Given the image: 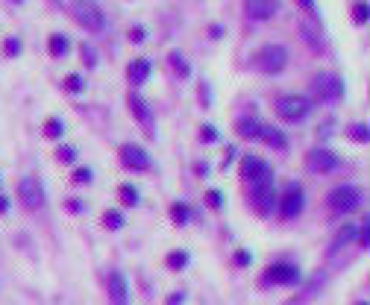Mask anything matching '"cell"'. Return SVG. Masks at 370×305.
Wrapping results in <instances>:
<instances>
[{
  "label": "cell",
  "mask_w": 370,
  "mask_h": 305,
  "mask_svg": "<svg viewBox=\"0 0 370 305\" xmlns=\"http://www.w3.org/2000/svg\"><path fill=\"white\" fill-rule=\"evenodd\" d=\"M253 65L262 74H279L282 67L288 65V50H285L282 44H264V47L256 50Z\"/></svg>",
  "instance_id": "6da1fadb"
},
{
  "label": "cell",
  "mask_w": 370,
  "mask_h": 305,
  "mask_svg": "<svg viewBox=\"0 0 370 305\" xmlns=\"http://www.w3.org/2000/svg\"><path fill=\"white\" fill-rule=\"evenodd\" d=\"M71 12H74V18L86 27L89 32H100L106 27V18H103V9H100L94 0H74L71 4Z\"/></svg>",
  "instance_id": "7a4b0ae2"
},
{
  "label": "cell",
  "mask_w": 370,
  "mask_h": 305,
  "mask_svg": "<svg viewBox=\"0 0 370 305\" xmlns=\"http://www.w3.org/2000/svg\"><path fill=\"white\" fill-rule=\"evenodd\" d=\"M300 282V267L291 264V261H274L267 264L264 276H262V285H274V287H291Z\"/></svg>",
  "instance_id": "3957f363"
},
{
  "label": "cell",
  "mask_w": 370,
  "mask_h": 305,
  "mask_svg": "<svg viewBox=\"0 0 370 305\" xmlns=\"http://www.w3.org/2000/svg\"><path fill=\"white\" fill-rule=\"evenodd\" d=\"M309 109H312V103L300 94H285V97L276 100V115L282 117V121H291V124L302 121V117L309 115Z\"/></svg>",
  "instance_id": "277c9868"
},
{
  "label": "cell",
  "mask_w": 370,
  "mask_h": 305,
  "mask_svg": "<svg viewBox=\"0 0 370 305\" xmlns=\"http://www.w3.org/2000/svg\"><path fill=\"white\" fill-rule=\"evenodd\" d=\"M326 200H329V209H332V212L350 214V212H356V209H359L362 191H359V188H352V185H341V188H335Z\"/></svg>",
  "instance_id": "5b68a950"
},
{
  "label": "cell",
  "mask_w": 370,
  "mask_h": 305,
  "mask_svg": "<svg viewBox=\"0 0 370 305\" xmlns=\"http://www.w3.org/2000/svg\"><path fill=\"white\" fill-rule=\"evenodd\" d=\"M106 297L109 305H129V282L121 270H112L106 276Z\"/></svg>",
  "instance_id": "8992f818"
},
{
  "label": "cell",
  "mask_w": 370,
  "mask_h": 305,
  "mask_svg": "<svg viewBox=\"0 0 370 305\" xmlns=\"http://www.w3.org/2000/svg\"><path fill=\"white\" fill-rule=\"evenodd\" d=\"M274 200H276V197H274L271 174L262 176V179H256V182H253V206H256V212H259V214H271Z\"/></svg>",
  "instance_id": "52a82bcc"
},
{
  "label": "cell",
  "mask_w": 370,
  "mask_h": 305,
  "mask_svg": "<svg viewBox=\"0 0 370 305\" xmlns=\"http://www.w3.org/2000/svg\"><path fill=\"white\" fill-rule=\"evenodd\" d=\"M300 212H302V188H300V185H288L285 194H282V200H279V214L285 220H294Z\"/></svg>",
  "instance_id": "ba28073f"
},
{
  "label": "cell",
  "mask_w": 370,
  "mask_h": 305,
  "mask_svg": "<svg viewBox=\"0 0 370 305\" xmlns=\"http://www.w3.org/2000/svg\"><path fill=\"white\" fill-rule=\"evenodd\" d=\"M18 194L24 200V206L27 209H42V202H44V191H42V185L36 176H24L18 182Z\"/></svg>",
  "instance_id": "9c48e42d"
},
{
  "label": "cell",
  "mask_w": 370,
  "mask_h": 305,
  "mask_svg": "<svg viewBox=\"0 0 370 305\" xmlns=\"http://www.w3.org/2000/svg\"><path fill=\"white\" fill-rule=\"evenodd\" d=\"M314 94L321 100H338L344 94V82L335 74H321L314 79Z\"/></svg>",
  "instance_id": "30bf717a"
},
{
  "label": "cell",
  "mask_w": 370,
  "mask_h": 305,
  "mask_svg": "<svg viewBox=\"0 0 370 305\" xmlns=\"http://www.w3.org/2000/svg\"><path fill=\"white\" fill-rule=\"evenodd\" d=\"M244 12L253 21H267L279 12V0H244Z\"/></svg>",
  "instance_id": "8fae6325"
},
{
  "label": "cell",
  "mask_w": 370,
  "mask_h": 305,
  "mask_svg": "<svg viewBox=\"0 0 370 305\" xmlns=\"http://www.w3.org/2000/svg\"><path fill=\"white\" fill-rule=\"evenodd\" d=\"M121 162H124V167H129V171H147V167H150V156L136 144H124L121 147Z\"/></svg>",
  "instance_id": "7c38bea8"
},
{
  "label": "cell",
  "mask_w": 370,
  "mask_h": 305,
  "mask_svg": "<svg viewBox=\"0 0 370 305\" xmlns=\"http://www.w3.org/2000/svg\"><path fill=\"white\" fill-rule=\"evenodd\" d=\"M271 171H267V164L262 162V159H256V156H247V159H241V176L253 185L256 179H262V176H267Z\"/></svg>",
  "instance_id": "4fadbf2b"
},
{
  "label": "cell",
  "mask_w": 370,
  "mask_h": 305,
  "mask_svg": "<svg viewBox=\"0 0 370 305\" xmlns=\"http://www.w3.org/2000/svg\"><path fill=\"white\" fill-rule=\"evenodd\" d=\"M309 164L314 167V171L329 174V171H335V167H338V156H335V152H329V150H314L312 156H309Z\"/></svg>",
  "instance_id": "5bb4252c"
},
{
  "label": "cell",
  "mask_w": 370,
  "mask_h": 305,
  "mask_svg": "<svg viewBox=\"0 0 370 305\" xmlns=\"http://www.w3.org/2000/svg\"><path fill=\"white\" fill-rule=\"evenodd\" d=\"M147 77H150V59H136L127 67V79L132 82V86H141Z\"/></svg>",
  "instance_id": "9a60e30c"
},
{
  "label": "cell",
  "mask_w": 370,
  "mask_h": 305,
  "mask_svg": "<svg viewBox=\"0 0 370 305\" xmlns=\"http://www.w3.org/2000/svg\"><path fill=\"white\" fill-rule=\"evenodd\" d=\"M259 138H262L264 144L276 147V150H285V147H288V141H285V135H282V132H276V129H271V126H262Z\"/></svg>",
  "instance_id": "2e32d148"
},
{
  "label": "cell",
  "mask_w": 370,
  "mask_h": 305,
  "mask_svg": "<svg viewBox=\"0 0 370 305\" xmlns=\"http://www.w3.org/2000/svg\"><path fill=\"white\" fill-rule=\"evenodd\" d=\"M165 264H167V270H185V267H189V252H185V249H174V252H167Z\"/></svg>",
  "instance_id": "e0dca14e"
},
{
  "label": "cell",
  "mask_w": 370,
  "mask_h": 305,
  "mask_svg": "<svg viewBox=\"0 0 370 305\" xmlns=\"http://www.w3.org/2000/svg\"><path fill=\"white\" fill-rule=\"evenodd\" d=\"M235 129H238L241 138H259V132H262V126H259L256 121H247V117H244V121L235 124Z\"/></svg>",
  "instance_id": "ac0fdd59"
},
{
  "label": "cell",
  "mask_w": 370,
  "mask_h": 305,
  "mask_svg": "<svg viewBox=\"0 0 370 305\" xmlns=\"http://www.w3.org/2000/svg\"><path fill=\"white\" fill-rule=\"evenodd\" d=\"M68 39L65 36H50V41H47V50H50V56H65L68 53Z\"/></svg>",
  "instance_id": "d6986e66"
},
{
  "label": "cell",
  "mask_w": 370,
  "mask_h": 305,
  "mask_svg": "<svg viewBox=\"0 0 370 305\" xmlns=\"http://www.w3.org/2000/svg\"><path fill=\"white\" fill-rule=\"evenodd\" d=\"M103 226L112 229V232L121 229V226H124V214H121V212H106V214H103Z\"/></svg>",
  "instance_id": "ffe728a7"
},
{
  "label": "cell",
  "mask_w": 370,
  "mask_h": 305,
  "mask_svg": "<svg viewBox=\"0 0 370 305\" xmlns=\"http://www.w3.org/2000/svg\"><path fill=\"white\" fill-rule=\"evenodd\" d=\"M352 238H356V226H344V229L338 232V238H335V247H332V249H338V247L350 244Z\"/></svg>",
  "instance_id": "44dd1931"
},
{
  "label": "cell",
  "mask_w": 370,
  "mask_h": 305,
  "mask_svg": "<svg viewBox=\"0 0 370 305\" xmlns=\"http://www.w3.org/2000/svg\"><path fill=\"white\" fill-rule=\"evenodd\" d=\"M62 132H65V126H62V121H56V117H50V121L44 124V135H47V138H59Z\"/></svg>",
  "instance_id": "7402d4cb"
},
{
  "label": "cell",
  "mask_w": 370,
  "mask_h": 305,
  "mask_svg": "<svg viewBox=\"0 0 370 305\" xmlns=\"http://www.w3.org/2000/svg\"><path fill=\"white\" fill-rule=\"evenodd\" d=\"M171 217H174V223H185V220L191 217V212H189V206L177 202V206H171Z\"/></svg>",
  "instance_id": "603a6c76"
},
{
  "label": "cell",
  "mask_w": 370,
  "mask_h": 305,
  "mask_svg": "<svg viewBox=\"0 0 370 305\" xmlns=\"http://www.w3.org/2000/svg\"><path fill=\"white\" fill-rule=\"evenodd\" d=\"M121 202H124V206H136V202H139V191L129 188V185H121Z\"/></svg>",
  "instance_id": "cb8c5ba5"
},
{
  "label": "cell",
  "mask_w": 370,
  "mask_h": 305,
  "mask_svg": "<svg viewBox=\"0 0 370 305\" xmlns=\"http://www.w3.org/2000/svg\"><path fill=\"white\" fill-rule=\"evenodd\" d=\"M370 18V6L367 4H356V9H352V21L356 24H367Z\"/></svg>",
  "instance_id": "d4e9b609"
},
{
  "label": "cell",
  "mask_w": 370,
  "mask_h": 305,
  "mask_svg": "<svg viewBox=\"0 0 370 305\" xmlns=\"http://www.w3.org/2000/svg\"><path fill=\"white\" fill-rule=\"evenodd\" d=\"M129 106H132V112L141 117V121H147V117H150L147 109H144V100H141V97H129Z\"/></svg>",
  "instance_id": "484cf974"
},
{
  "label": "cell",
  "mask_w": 370,
  "mask_h": 305,
  "mask_svg": "<svg viewBox=\"0 0 370 305\" xmlns=\"http://www.w3.org/2000/svg\"><path fill=\"white\" fill-rule=\"evenodd\" d=\"M171 65H174V71H179L182 77H189V65H185V59L179 53H171Z\"/></svg>",
  "instance_id": "4316f807"
},
{
  "label": "cell",
  "mask_w": 370,
  "mask_h": 305,
  "mask_svg": "<svg viewBox=\"0 0 370 305\" xmlns=\"http://www.w3.org/2000/svg\"><path fill=\"white\" fill-rule=\"evenodd\" d=\"M356 235H359V247H362V249H367V247H370V226H367V223H364V226H359V229H356Z\"/></svg>",
  "instance_id": "83f0119b"
},
{
  "label": "cell",
  "mask_w": 370,
  "mask_h": 305,
  "mask_svg": "<svg viewBox=\"0 0 370 305\" xmlns=\"http://www.w3.org/2000/svg\"><path fill=\"white\" fill-rule=\"evenodd\" d=\"M65 89H68V91H82V79H79L77 74L65 77Z\"/></svg>",
  "instance_id": "f1b7e54d"
},
{
  "label": "cell",
  "mask_w": 370,
  "mask_h": 305,
  "mask_svg": "<svg viewBox=\"0 0 370 305\" xmlns=\"http://www.w3.org/2000/svg\"><path fill=\"white\" fill-rule=\"evenodd\" d=\"M350 135H352V138H356V141H367V126H362V124H352V126H350Z\"/></svg>",
  "instance_id": "f546056e"
},
{
  "label": "cell",
  "mask_w": 370,
  "mask_h": 305,
  "mask_svg": "<svg viewBox=\"0 0 370 305\" xmlns=\"http://www.w3.org/2000/svg\"><path fill=\"white\" fill-rule=\"evenodd\" d=\"M59 159L62 162H74L77 159V150L74 147H59Z\"/></svg>",
  "instance_id": "4dcf8cb0"
},
{
  "label": "cell",
  "mask_w": 370,
  "mask_h": 305,
  "mask_svg": "<svg viewBox=\"0 0 370 305\" xmlns=\"http://www.w3.org/2000/svg\"><path fill=\"white\" fill-rule=\"evenodd\" d=\"M182 302H185V294H182V291H174L171 297L165 299V305H182Z\"/></svg>",
  "instance_id": "1f68e13d"
},
{
  "label": "cell",
  "mask_w": 370,
  "mask_h": 305,
  "mask_svg": "<svg viewBox=\"0 0 370 305\" xmlns=\"http://www.w3.org/2000/svg\"><path fill=\"white\" fill-rule=\"evenodd\" d=\"M250 261H253V259H250V252H235V264H238V267H247Z\"/></svg>",
  "instance_id": "d6a6232c"
},
{
  "label": "cell",
  "mask_w": 370,
  "mask_h": 305,
  "mask_svg": "<svg viewBox=\"0 0 370 305\" xmlns=\"http://www.w3.org/2000/svg\"><path fill=\"white\" fill-rule=\"evenodd\" d=\"M89 179H91V174H89V171H82V167H79V171H74V182H77V185L89 182Z\"/></svg>",
  "instance_id": "836d02e7"
},
{
  "label": "cell",
  "mask_w": 370,
  "mask_h": 305,
  "mask_svg": "<svg viewBox=\"0 0 370 305\" xmlns=\"http://www.w3.org/2000/svg\"><path fill=\"white\" fill-rule=\"evenodd\" d=\"M129 39L132 41H144V27H132L129 30Z\"/></svg>",
  "instance_id": "e575fe53"
},
{
  "label": "cell",
  "mask_w": 370,
  "mask_h": 305,
  "mask_svg": "<svg viewBox=\"0 0 370 305\" xmlns=\"http://www.w3.org/2000/svg\"><path fill=\"white\" fill-rule=\"evenodd\" d=\"M206 200H209V206H212V209H221V194H217V191H209Z\"/></svg>",
  "instance_id": "d590c367"
},
{
  "label": "cell",
  "mask_w": 370,
  "mask_h": 305,
  "mask_svg": "<svg viewBox=\"0 0 370 305\" xmlns=\"http://www.w3.org/2000/svg\"><path fill=\"white\" fill-rule=\"evenodd\" d=\"M18 50H21V41H15V39H9V41H6V53H9V56H15Z\"/></svg>",
  "instance_id": "8d00e7d4"
},
{
  "label": "cell",
  "mask_w": 370,
  "mask_h": 305,
  "mask_svg": "<svg viewBox=\"0 0 370 305\" xmlns=\"http://www.w3.org/2000/svg\"><path fill=\"white\" fill-rule=\"evenodd\" d=\"M297 6H300V9H306L309 15H314V0H297Z\"/></svg>",
  "instance_id": "74e56055"
},
{
  "label": "cell",
  "mask_w": 370,
  "mask_h": 305,
  "mask_svg": "<svg viewBox=\"0 0 370 305\" xmlns=\"http://www.w3.org/2000/svg\"><path fill=\"white\" fill-rule=\"evenodd\" d=\"M82 59H86L89 65H94V50H91V47H86V44H82Z\"/></svg>",
  "instance_id": "f35d334b"
},
{
  "label": "cell",
  "mask_w": 370,
  "mask_h": 305,
  "mask_svg": "<svg viewBox=\"0 0 370 305\" xmlns=\"http://www.w3.org/2000/svg\"><path fill=\"white\" fill-rule=\"evenodd\" d=\"M203 138H206V141H215V126H203Z\"/></svg>",
  "instance_id": "ab89813d"
},
{
  "label": "cell",
  "mask_w": 370,
  "mask_h": 305,
  "mask_svg": "<svg viewBox=\"0 0 370 305\" xmlns=\"http://www.w3.org/2000/svg\"><path fill=\"white\" fill-rule=\"evenodd\" d=\"M6 209H9V200H6V197H0V214H4Z\"/></svg>",
  "instance_id": "60d3db41"
},
{
  "label": "cell",
  "mask_w": 370,
  "mask_h": 305,
  "mask_svg": "<svg viewBox=\"0 0 370 305\" xmlns=\"http://www.w3.org/2000/svg\"><path fill=\"white\" fill-rule=\"evenodd\" d=\"M356 305H370V302H367V299H359V302H356Z\"/></svg>",
  "instance_id": "b9f144b4"
}]
</instances>
